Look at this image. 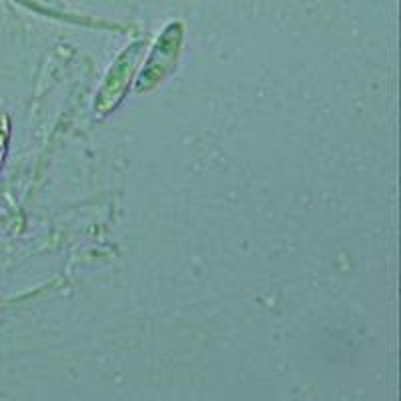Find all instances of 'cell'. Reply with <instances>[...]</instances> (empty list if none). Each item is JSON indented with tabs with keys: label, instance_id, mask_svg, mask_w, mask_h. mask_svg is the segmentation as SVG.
I'll list each match as a JSON object with an SVG mask.
<instances>
[{
	"label": "cell",
	"instance_id": "1",
	"mask_svg": "<svg viewBox=\"0 0 401 401\" xmlns=\"http://www.w3.org/2000/svg\"><path fill=\"white\" fill-rule=\"evenodd\" d=\"M138 56H133V50H127L125 56H121V60L115 64V68H111V74L103 87V93L99 95L97 101V109H101V113L105 109H111L117 105V101L121 99L125 87H127V78H129V70L134 68Z\"/></svg>",
	"mask_w": 401,
	"mask_h": 401
}]
</instances>
